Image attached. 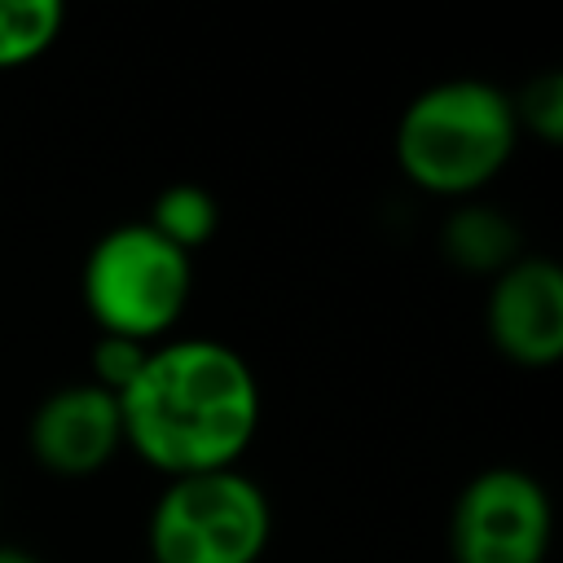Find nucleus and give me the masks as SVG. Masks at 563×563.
<instances>
[{"label": "nucleus", "mask_w": 563, "mask_h": 563, "mask_svg": "<svg viewBox=\"0 0 563 563\" xmlns=\"http://www.w3.org/2000/svg\"><path fill=\"white\" fill-rule=\"evenodd\" d=\"M123 449L176 475L229 471L260 431V378L220 339H163L119 391Z\"/></svg>", "instance_id": "1"}, {"label": "nucleus", "mask_w": 563, "mask_h": 563, "mask_svg": "<svg viewBox=\"0 0 563 563\" xmlns=\"http://www.w3.org/2000/svg\"><path fill=\"white\" fill-rule=\"evenodd\" d=\"M519 123L510 92L488 79L457 75L422 88L396 119V167L435 198L479 194L515 154Z\"/></svg>", "instance_id": "2"}, {"label": "nucleus", "mask_w": 563, "mask_h": 563, "mask_svg": "<svg viewBox=\"0 0 563 563\" xmlns=\"http://www.w3.org/2000/svg\"><path fill=\"white\" fill-rule=\"evenodd\" d=\"M194 290V255L163 242L145 220L106 229L79 273V295L101 334L163 343Z\"/></svg>", "instance_id": "3"}, {"label": "nucleus", "mask_w": 563, "mask_h": 563, "mask_svg": "<svg viewBox=\"0 0 563 563\" xmlns=\"http://www.w3.org/2000/svg\"><path fill=\"white\" fill-rule=\"evenodd\" d=\"M268 537L273 506L242 466L167 479L145 523L150 563H260Z\"/></svg>", "instance_id": "4"}, {"label": "nucleus", "mask_w": 563, "mask_h": 563, "mask_svg": "<svg viewBox=\"0 0 563 563\" xmlns=\"http://www.w3.org/2000/svg\"><path fill=\"white\" fill-rule=\"evenodd\" d=\"M554 510L537 475L523 466H488L471 475L449 515L453 563H545Z\"/></svg>", "instance_id": "5"}, {"label": "nucleus", "mask_w": 563, "mask_h": 563, "mask_svg": "<svg viewBox=\"0 0 563 563\" xmlns=\"http://www.w3.org/2000/svg\"><path fill=\"white\" fill-rule=\"evenodd\" d=\"M484 325L493 347L523 369H550L563 356V273L545 255H519L488 286Z\"/></svg>", "instance_id": "6"}, {"label": "nucleus", "mask_w": 563, "mask_h": 563, "mask_svg": "<svg viewBox=\"0 0 563 563\" xmlns=\"http://www.w3.org/2000/svg\"><path fill=\"white\" fill-rule=\"evenodd\" d=\"M26 449L48 475H62V479H84L106 471L123 449L119 396H110L88 378L48 391L31 409Z\"/></svg>", "instance_id": "7"}, {"label": "nucleus", "mask_w": 563, "mask_h": 563, "mask_svg": "<svg viewBox=\"0 0 563 563\" xmlns=\"http://www.w3.org/2000/svg\"><path fill=\"white\" fill-rule=\"evenodd\" d=\"M440 246L457 268L497 277L501 268H510L519 260V229L497 207L466 202V207L449 211V220L440 229Z\"/></svg>", "instance_id": "8"}, {"label": "nucleus", "mask_w": 563, "mask_h": 563, "mask_svg": "<svg viewBox=\"0 0 563 563\" xmlns=\"http://www.w3.org/2000/svg\"><path fill=\"white\" fill-rule=\"evenodd\" d=\"M163 242H172L176 251L194 255L198 246H207L220 229V202L211 189L194 185V180H180V185H167L154 207H150V220H145Z\"/></svg>", "instance_id": "9"}, {"label": "nucleus", "mask_w": 563, "mask_h": 563, "mask_svg": "<svg viewBox=\"0 0 563 563\" xmlns=\"http://www.w3.org/2000/svg\"><path fill=\"white\" fill-rule=\"evenodd\" d=\"M57 0H0V70L35 62L62 31Z\"/></svg>", "instance_id": "10"}, {"label": "nucleus", "mask_w": 563, "mask_h": 563, "mask_svg": "<svg viewBox=\"0 0 563 563\" xmlns=\"http://www.w3.org/2000/svg\"><path fill=\"white\" fill-rule=\"evenodd\" d=\"M510 106H515L519 132L528 128L541 145L563 141V75L559 70H541L537 79H528V88L510 97Z\"/></svg>", "instance_id": "11"}, {"label": "nucleus", "mask_w": 563, "mask_h": 563, "mask_svg": "<svg viewBox=\"0 0 563 563\" xmlns=\"http://www.w3.org/2000/svg\"><path fill=\"white\" fill-rule=\"evenodd\" d=\"M145 356H150V347H145V343L114 339V334H97V343H92V374H88V383H97V387H106L110 396H119V391L136 378V369L145 365Z\"/></svg>", "instance_id": "12"}, {"label": "nucleus", "mask_w": 563, "mask_h": 563, "mask_svg": "<svg viewBox=\"0 0 563 563\" xmlns=\"http://www.w3.org/2000/svg\"><path fill=\"white\" fill-rule=\"evenodd\" d=\"M0 563H44L35 550H26V545H9V541H0Z\"/></svg>", "instance_id": "13"}]
</instances>
